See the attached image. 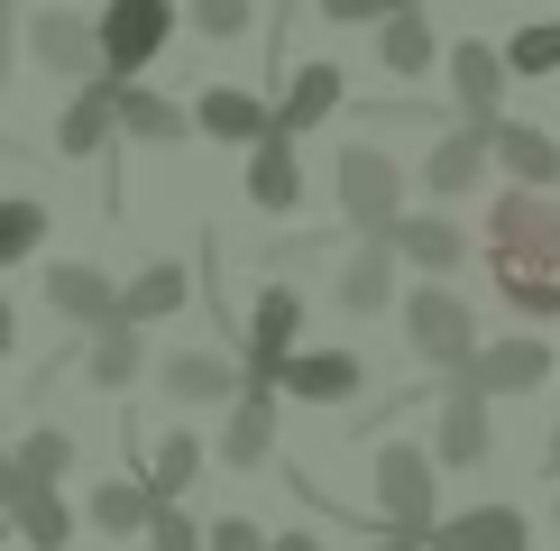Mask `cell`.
Masks as SVG:
<instances>
[{
	"mask_svg": "<svg viewBox=\"0 0 560 551\" xmlns=\"http://www.w3.org/2000/svg\"><path fill=\"white\" fill-rule=\"evenodd\" d=\"M451 377H459V396H524V386L551 377V340H497V350H478Z\"/></svg>",
	"mask_w": 560,
	"mask_h": 551,
	"instance_id": "cell-6",
	"label": "cell"
},
{
	"mask_svg": "<svg viewBox=\"0 0 560 551\" xmlns=\"http://www.w3.org/2000/svg\"><path fill=\"white\" fill-rule=\"evenodd\" d=\"M110 102H120V83H110V74H92L83 92H74V110H65V148H74V156H92V148H102V138H110Z\"/></svg>",
	"mask_w": 560,
	"mask_h": 551,
	"instance_id": "cell-20",
	"label": "cell"
},
{
	"mask_svg": "<svg viewBox=\"0 0 560 551\" xmlns=\"http://www.w3.org/2000/svg\"><path fill=\"white\" fill-rule=\"evenodd\" d=\"M451 83H459V110H469V129L487 138V129H497V92H505L497 46H487V37H469V46L451 56Z\"/></svg>",
	"mask_w": 560,
	"mask_h": 551,
	"instance_id": "cell-9",
	"label": "cell"
},
{
	"mask_svg": "<svg viewBox=\"0 0 560 551\" xmlns=\"http://www.w3.org/2000/svg\"><path fill=\"white\" fill-rule=\"evenodd\" d=\"M331 19H395V10H413V0H322Z\"/></svg>",
	"mask_w": 560,
	"mask_h": 551,
	"instance_id": "cell-37",
	"label": "cell"
},
{
	"mask_svg": "<svg viewBox=\"0 0 560 551\" xmlns=\"http://www.w3.org/2000/svg\"><path fill=\"white\" fill-rule=\"evenodd\" d=\"M37 239H46V212H37V202H0V267H19Z\"/></svg>",
	"mask_w": 560,
	"mask_h": 551,
	"instance_id": "cell-32",
	"label": "cell"
},
{
	"mask_svg": "<svg viewBox=\"0 0 560 551\" xmlns=\"http://www.w3.org/2000/svg\"><path fill=\"white\" fill-rule=\"evenodd\" d=\"M377 56L395 65V74H423V65H432V28H423V10H395V19H386V37H377Z\"/></svg>",
	"mask_w": 560,
	"mask_h": 551,
	"instance_id": "cell-27",
	"label": "cell"
},
{
	"mask_svg": "<svg viewBox=\"0 0 560 551\" xmlns=\"http://www.w3.org/2000/svg\"><path fill=\"white\" fill-rule=\"evenodd\" d=\"M129 377H138V331L102 321V340H92V386H129Z\"/></svg>",
	"mask_w": 560,
	"mask_h": 551,
	"instance_id": "cell-30",
	"label": "cell"
},
{
	"mask_svg": "<svg viewBox=\"0 0 560 551\" xmlns=\"http://www.w3.org/2000/svg\"><path fill=\"white\" fill-rule=\"evenodd\" d=\"M194 478H202V442L194 432H166V442H156V469H148V505H175Z\"/></svg>",
	"mask_w": 560,
	"mask_h": 551,
	"instance_id": "cell-23",
	"label": "cell"
},
{
	"mask_svg": "<svg viewBox=\"0 0 560 551\" xmlns=\"http://www.w3.org/2000/svg\"><path fill=\"white\" fill-rule=\"evenodd\" d=\"M65 459H74V442H65V432H28V442H19V459H10V469L28 478V488H46V478H56Z\"/></svg>",
	"mask_w": 560,
	"mask_h": 551,
	"instance_id": "cell-33",
	"label": "cell"
},
{
	"mask_svg": "<svg viewBox=\"0 0 560 551\" xmlns=\"http://www.w3.org/2000/svg\"><path fill=\"white\" fill-rule=\"evenodd\" d=\"M377 505H386V524L405 542H432V459L413 450V442H395L377 459Z\"/></svg>",
	"mask_w": 560,
	"mask_h": 551,
	"instance_id": "cell-4",
	"label": "cell"
},
{
	"mask_svg": "<svg viewBox=\"0 0 560 551\" xmlns=\"http://www.w3.org/2000/svg\"><path fill=\"white\" fill-rule=\"evenodd\" d=\"M230 469H258V459L276 450V405H267V386H248L240 396V413H230Z\"/></svg>",
	"mask_w": 560,
	"mask_h": 551,
	"instance_id": "cell-18",
	"label": "cell"
},
{
	"mask_svg": "<svg viewBox=\"0 0 560 551\" xmlns=\"http://www.w3.org/2000/svg\"><path fill=\"white\" fill-rule=\"evenodd\" d=\"M166 396H175V405H221V396H240V367L184 350V359H166Z\"/></svg>",
	"mask_w": 560,
	"mask_h": 551,
	"instance_id": "cell-16",
	"label": "cell"
},
{
	"mask_svg": "<svg viewBox=\"0 0 560 551\" xmlns=\"http://www.w3.org/2000/svg\"><path fill=\"white\" fill-rule=\"evenodd\" d=\"M0 350H10V313H0Z\"/></svg>",
	"mask_w": 560,
	"mask_h": 551,
	"instance_id": "cell-41",
	"label": "cell"
},
{
	"mask_svg": "<svg viewBox=\"0 0 560 551\" xmlns=\"http://www.w3.org/2000/svg\"><path fill=\"white\" fill-rule=\"evenodd\" d=\"M46 304H56V313H74V321H92V331H102V321L120 313V294H110V285H102L92 267H56V276H46Z\"/></svg>",
	"mask_w": 560,
	"mask_h": 551,
	"instance_id": "cell-17",
	"label": "cell"
},
{
	"mask_svg": "<svg viewBox=\"0 0 560 551\" xmlns=\"http://www.w3.org/2000/svg\"><path fill=\"white\" fill-rule=\"evenodd\" d=\"M331 184H340V212L359 221V230H377V239L405 221V212H395V202H405L395 184H405V175H395L377 148H340V175H331Z\"/></svg>",
	"mask_w": 560,
	"mask_h": 551,
	"instance_id": "cell-5",
	"label": "cell"
},
{
	"mask_svg": "<svg viewBox=\"0 0 560 551\" xmlns=\"http://www.w3.org/2000/svg\"><path fill=\"white\" fill-rule=\"evenodd\" d=\"M405 340H413V359H432V367H469L478 359V321L459 294H413L405 304Z\"/></svg>",
	"mask_w": 560,
	"mask_h": 551,
	"instance_id": "cell-3",
	"label": "cell"
},
{
	"mask_svg": "<svg viewBox=\"0 0 560 551\" xmlns=\"http://www.w3.org/2000/svg\"><path fill=\"white\" fill-rule=\"evenodd\" d=\"M202 542H212V551H267V534H258L248 515H221V524H212Z\"/></svg>",
	"mask_w": 560,
	"mask_h": 551,
	"instance_id": "cell-36",
	"label": "cell"
},
{
	"mask_svg": "<svg viewBox=\"0 0 560 551\" xmlns=\"http://www.w3.org/2000/svg\"><path fill=\"white\" fill-rule=\"evenodd\" d=\"M10 515H19V534H28L37 551H65V534H74V515L56 505V488H28V496L10 505Z\"/></svg>",
	"mask_w": 560,
	"mask_h": 551,
	"instance_id": "cell-28",
	"label": "cell"
},
{
	"mask_svg": "<svg viewBox=\"0 0 560 551\" xmlns=\"http://www.w3.org/2000/svg\"><path fill=\"white\" fill-rule=\"evenodd\" d=\"M175 304H184V267H148V276L120 294V313H110V321L138 331V321H156V313H175Z\"/></svg>",
	"mask_w": 560,
	"mask_h": 551,
	"instance_id": "cell-25",
	"label": "cell"
},
{
	"mask_svg": "<svg viewBox=\"0 0 560 551\" xmlns=\"http://www.w3.org/2000/svg\"><path fill=\"white\" fill-rule=\"evenodd\" d=\"M478 175H487V138H478V129L441 138V148H432V166H423V184H432V194H478Z\"/></svg>",
	"mask_w": 560,
	"mask_h": 551,
	"instance_id": "cell-19",
	"label": "cell"
},
{
	"mask_svg": "<svg viewBox=\"0 0 560 551\" xmlns=\"http://www.w3.org/2000/svg\"><path fill=\"white\" fill-rule=\"evenodd\" d=\"M487 267H497L505 304L560 313V202L551 194H505L487 221Z\"/></svg>",
	"mask_w": 560,
	"mask_h": 551,
	"instance_id": "cell-1",
	"label": "cell"
},
{
	"mask_svg": "<svg viewBox=\"0 0 560 551\" xmlns=\"http://www.w3.org/2000/svg\"><path fill=\"white\" fill-rule=\"evenodd\" d=\"M377 248H386V258H413V267H459V258H469V239H459L451 221H395Z\"/></svg>",
	"mask_w": 560,
	"mask_h": 551,
	"instance_id": "cell-14",
	"label": "cell"
},
{
	"mask_svg": "<svg viewBox=\"0 0 560 551\" xmlns=\"http://www.w3.org/2000/svg\"><path fill=\"white\" fill-rule=\"evenodd\" d=\"M148 534H156V551H202L194 515H175V505H156V515H148Z\"/></svg>",
	"mask_w": 560,
	"mask_h": 551,
	"instance_id": "cell-35",
	"label": "cell"
},
{
	"mask_svg": "<svg viewBox=\"0 0 560 551\" xmlns=\"http://www.w3.org/2000/svg\"><path fill=\"white\" fill-rule=\"evenodd\" d=\"M432 551H524V515H515V505L451 515V524H432Z\"/></svg>",
	"mask_w": 560,
	"mask_h": 551,
	"instance_id": "cell-11",
	"label": "cell"
},
{
	"mask_svg": "<svg viewBox=\"0 0 560 551\" xmlns=\"http://www.w3.org/2000/svg\"><path fill=\"white\" fill-rule=\"evenodd\" d=\"M276 386L303 396V405H340V396H359V359L349 350H303V359L276 367Z\"/></svg>",
	"mask_w": 560,
	"mask_h": 551,
	"instance_id": "cell-8",
	"label": "cell"
},
{
	"mask_svg": "<svg viewBox=\"0 0 560 551\" xmlns=\"http://www.w3.org/2000/svg\"><path fill=\"white\" fill-rule=\"evenodd\" d=\"M386 294H395V258H386V248H359V258L340 267V304L349 313H377Z\"/></svg>",
	"mask_w": 560,
	"mask_h": 551,
	"instance_id": "cell-26",
	"label": "cell"
},
{
	"mask_svg": "<svg viewBox=\"0 0 560 551\" xmlns=\"http://www.w3.org/2000/svg\"><path fill=\"white\" fill-rule=\"evenodd\" d=\"M110 129H129V138H184V110L175 102H156V92H138V83H120V102H110Z\"/></svg>",
	"mask_w": 560,
	"mask_h": 551,
	"instance_id": "cell-22",
	"label": "cell"
},
{
	"mask_svg": "<svg viewBox=\"0 0 560 551\" xmlns=\"http://www.w3.org/2000/svg\"><path fill=\"white\" fill-rule=\"evenodd\" d=\"M294 321H303V304H294L285 285H267V294H258V313H248V367H258V386L294 359Z\"/></svg>",
	"mask_w": 560,
	"mask_h": 551,
	"instance_id": "cell-7",
	"label": "cell"
},
{
	"mask_svg": "<svg viewBox=\"0 0 560 551\" xmlns=\"http://www.w3.org/2000/svg\"><path fill=\"white\" fill-rule=\"evenodd\" d=\"M194 120L212 129V138H240V148H258V138L276 129V110L258 102V92H240V83H221V92H202V102H194Z\"/></svg>",
	"mask_w": 560,
	"mask_h": 551,
	"instance_id": "cell-12",
	"label": "cell"
},
{
	"mask_svg": "<svg viewBox=\"0 0 560 551\" xmlns=\"http://www.w3.org/2000/svg\"><path fill=\"white\" fill-rule=\"evenodd\" d=\"M248 202H258V212H294L303 202V175H294V138H258V148H248Z\"/></svg>",
	"mask_w": 560,
	"mask_h": 551,
	"instance_id": "cell-10",
	"label": "cell"
},
{
	"mask_svg": "<svg viewBox=\"0 0 560 551\" xmlns=\"http://www.w3.org/2000/svg\"><path fill=\"white\" fill-rule=\"evenodd\" d=\"M331 110H340V65H303L294 92H285V110H276V138H294V129L331 120Z\"/></svg>",
	"mask_w": 560,
	"mask_h": 551,
	"instance_id": "cell-15",
	"label": "cell"
},
{
	"mask_svg": "<svg viewBox=\"0 0 560 551\" xmlns=\"http://www.w3.org/2000/svg\"><path fill=\"white\" fill-rule=\"evenodd\" d=\"M19 496H28V478H19L10 459H0V505H19Z\"/></svg>",
	"mask_w": 560,
	"mask_h": 551,
	"instance_id": "cell-38",
	"label": "cell"
},
{
	"mask_svg": "<svg viewBox=\"0 0 560 551\" xmlns=\"http://www.w3.org/2000/svg\"><path fill=\"white\" fill-rule=\"evenodd\" d=\"M377 551H423V542H405V534H386V542H377Z\"/></svg>",
	"mask_w": 560,
	"mask_h": 551,
	"instance_id": "cell-40",
	"label": "cell"
},
{
	"mask_svg": "<svg viewBox=\"0 0 560 551\" xmlns=\"http://www.w3.org/2000/svg\"><path fill=\"white\" fill-rule=\"evenodd\" d=\"M505 74H560V19H533V28H515V46H505Z\"/></svg>",
	"mask_w": 560,
	"mask_h": 551,
	"instance_id": "cell-29",
	"label": "cell"
},
{
	"mask_svg": "<svg viewBox=\"0 0 560 551\" xmlns=\"http://www.w3.org/2000/svg\"><path fill=\"white\" fill-rule=\"evenodd\" d=\"M166 37H175V0H110L92 19V65H110V83H129Z\"/></svg>",
	"mask_w": 560,
	"mask_h": 551,
	"instance_id": "cell-2",
	"label": "cell"
},
{
	"mask_svg": "<svg viewBox=\"0 0 560 551\" xmlns=\"http://www.w3.org/2000/svg\"><path fill=\"white\" fill-rule=\"evenodd\" d=\"M194 28L202 37H240L248 28V0H194Z\"/></svg>",
	"mask_w": 560,
	"mask_h": 551,
	"instance_id": "cell-34",
	"label": "cell"
},
{
	"mask_svg": "<svg viewBox=\"0 0 560 551\" xmlns=\"http://www.w3.org/2000/svg\"><path fill=\"white\" fill-rule=\"evenodd\" d=\"M28 56L56 65V74H92V28H83V19H37V28H28Z\"/></svg>",
	"mask_w": 560,
	"mask_h": 551,
	"instance_id": "cell-21",
	"label": "cell"
},
{
	"mask_svg": "<svg viewBox=\"0 0 560 551\" xmlns=\"http://www.w3.org/2000/svg\"><path fill=\"white\" fill-rule=\"evenodd\" d=\"M267 551H322V542H313V534H276Z\"/></svg>",
	"mask_w": 560,
	"mask_h": 551,
	"instance_id": "cell-39",
	"label": "cell"
},
{
	"mask_svg": "<svg viewBox=\"0 0 560 551\" xmlns=\"http://www.w3.org/2000/svg\"><path fill=\"white\" fill-rule=\"evenodd\" d=\"M487 148H497L524 184H560V148H551L542 129H505V120H497V129H487Z\"/></svg>",
	"mask_w": 560,
	"mask_h": 551,
	"instance_id": "cell-24",
	"label": "cell"
},
{
	"mask_svg": "<svg viewBox=\"0 0 560 551\" xmlns=\"http://www.w3.org/2000/svg\"><path fill=\"white\" fill-rule=\"evenodd\" d=\"M487 442H497V423H487V396H459V386H451V405H441V459H451V469H478Z\"/></svg>",
	"mask_w": 560,
	"mask_h": 551,
	"instance_id": "cell-13",
	"label": "cell"
},
{
	"mask_svg": "<svg viewBox=\"0 0 560 551\" xmlns=\"http://www.w3.org/2000/svg\"><path fill=\"white\" fill-rule=\"evenodd\" d=\"M156 505H148V488H129V478H110L102 496H92V524H110V534H138Z\"/></svg>",
	"mask_w": 560,
	"mask_h": 551,
	"instance_id": "cell-31",
	"label": "cell"
}]
</instances>
